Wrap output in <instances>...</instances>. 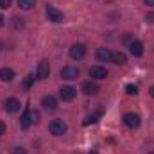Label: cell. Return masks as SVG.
Wrapping results in <instances>:
<instances>
[{"mask_svg":"<svg viewBox=\"0 0 154 154\" xmlns=\"http://www.w3.org/2000/svg\"><path fill=\"white\" fill-rule=\"evenodd\" d=\"M4 108H5V111H9V113H16V111H20V100L14 99V97H11V99H7V100L4 102Z\"/></svg>","mask_w":154,"mask_h":154,"instance_id":"11","label":"cell"},{"mask_svg":"<svg viewBox=\"0 0 154 154\" xmlns=\"http://www.w3.org/2000/svg\"><path fill=\"white\" fill-rule=\"evenodd\" d=\"M13 154H25V149L23 147H14L13 149Z\"/></svg>","mask_w":154,"mask_h":154,"instance_id":"22","label":"cell"},{"mask_svg":"<svg viewBox=\"0 0 154 154\" xmlns=\"http://www.w3.org/2000/svg\"><path fill=\"white\" fill-rule=\"evenodd\" d=\"M151 97H154V86L151 88Z\"/></svg>","mask_w":154,"mask_h":154,"instance_id":"28","label":"cell"},{"mask_svg":"<svg viewBox=\"0 0 154 154\" xmlns=\"http://www.w3.org/2000/svg\"><path fill=\"white\" fill-rule=\"evenodd\" d=\"M125 91H127V95H136L138 93V88L134 84H127L125 86Z\"/></svg>","mask_w":154,"mask_h":154,"instance_id":"19","label":"cell"},{"mask_svg":"<svg viewBox=\"0 0 154 154\" xmlns=\"http://www.w3.org/2000/svg\"><path fill=\"white\" fill-rule=\"evenodd\" d=\"M102 116V109H99V111H95V113H91V115H88L84 118V125H90V124H95V122H99V118Z\"/></svg>","mask_w":154,"mask_h":154,"instance_id":"16","label":"cell"},{"mask_svg":"<svg viewBox=\"0 0 154 154\" xmlns=\"http://www.w3.org/2000/svg\"><path fill=\"white\" fill-rule=\"evenodd\" d=\"M47 16H48V20L54 22V23H61V22L65 20L63 11H59V9L54 7V5H47Z\"/></svg>","mask_w":154,"mask_h":154,"instance_id":"2","label":"cell"},{"mask_svg":"<svg viewBox=\"0 0 154 154\" xmlns=\"http://www.w3.org/2000/svg\"><path fill=\"white\" fill-rule=\"evenodd\" d=\"M147 20H149V22H154V14H151V16H147Z\"/></svg>","mask_w":154,"mask_h":154,"instance_id":"26","label":"cell"},{"mask_svg":"<svg viewBox=\"0 0 154 154\" xmlns=\"http://www.w3.org/2000/svg\"><path fill=\"white\" fill-rule=\"evenodd\" d=\"M124 124L129 129H136L140 125V116L134 115V113H127V115H124Z\"/></svg>","mask_w":154,"mask_h":154,"instance_id":"6","label":"cell"},{"mask_svg":"<svg viewBox=\"0 0 154 154\" xmlns=\"http://www.w3.org/2000/svg\"><path fill=\"white\" fill-rule=\"evenodd\" d=\"M18 5L22 9H32L36 5V0H18Z\"/></svg>","mask_w":154,"mask_h":154,"instance_id":"18","label":"cell"},{"mask_svg":"<svg viewBox=\"0 0 154 154\" xmlns=\"http://www.w3.org/2000/svg\"><path fill=\"white\" fill-rule=\"evenodd\" d=\"M82 91H84L86 95H95V93H99V84H97V82L88 81V82H84V84H82Z\"/></svg>","mask_w":154,"mask_h":154,"instance_id":"13","label":"cell"},{"mask_svg":"<svg viewBox=\"0 0 154 154\" xmlns=\"http://www.w3.org/2000/svg\"><path fill=\"white\" fill-rule=\"evenodd\" d=\"M4 133H5V124L0 120V134H4Z\"/></svg>","mask_w":154,"mask_h":154,"instance_id":"23","label":"cell"},{"mask_svg":"<svg viewBox=\"0 0 154 154\" xmlns=\"http://www.w3.org/2000/svg\"><path fill=\"white\" fill-rule=\"evenodd\" d=\"M111 57H113V52L109 50V48H99L97 50V59L100 61V63H111Z\"/></svg>","mask_w":154,"mask_h":154,"instance_id":"10","label":"cell"},{"mask_svg":"<svg viewBox=\"0 0 154 154\" xmlns=\"http://www.w3.org/2000/svg\"><path fill=\"white\" fill-rule=\"evenodd\" d=\"M129 52H131L134 57H140V56L143 54V45H142V41H138V39L129 41Z\"/></svg>","mask_w":154,"mask_h":154,"instance_id":"7","label":"cell"},{"mask_svg":"<svg viewBox=\"0 0 154 154\" xmlns=\"http://www.w3.org/2000/svg\"><path fill=\"white\" fill-rule=\"evenodd\" d=\"M111 63H115V65H125V63H127V56H125L124 52H113Z\"/></svg>","mask_w":154,"mask_h":154,"instance_id":"15","label":"cell"},{"mask_svg":"<svg viewBox=\"0 0 154 154\" xmlns=\"http://www.w3.org/2000/svg\"><path fill=\"white\" fill-rule=\"evenodd\" d=\"M90 77H93V79H106V77H108V70H106L104 66L95 65V66L90 68Z\"/></svg>","mask_w":154,"mask_h":154,"instance_id":"9","label":"cell"},{"mask_svg":"<svg viewBox=\"0 0 154 154\" xmlns=\"http://www.w3.org/2000/svg\"><path fill=\"white\" fill-rule=\"evenodd\" d=\"M20 124H22V127L23 129H27L31 124H32V120H31V111H29V108L25 109V113L22 115V120H20Z\"/></svg>","mask_w":154,"mask_h":154,"instance_id":"17","label":"cell"},{"mask_svg":"<svg viewBox=\"0 0 154 154\" xmlns=\"http://www.w3.org/2000/svg\"><path fill=\"white\" fill-rule=\"evenodd\" d=\"M61 77L66 79V81H74V79L79 77V70H77L75 66H65L61 70Z\"/></svg>","mask_w":154,"mask_h":154,"instance_id":"8","label":"cell"},{"mask_svg":"<svg viewBox=\"0 0 154 154\" xmlns=\"http://www.w3.org/2000/svg\"><path fill=\"white\" fill-rule=\"evenodd\" d=\"M88 154H99V152L97 151H91V152H88Z\"/></svg>","mask_w":154,"mask_h":154,"instance_id":"29","label":"cell"},{"mask_svg":"<svg viewBox=\"0 0 154 154\" xmlns=\"http://www.w3.org/2000/svg\"><path fill=\"white\" fill-rule=\"evenodd\" d=\"M41 104H43V108H45V109H48V111L57 109V100H56L52 95H45V97H43V100H41Z\"/></svg>","mask_w":154,"mask_h":154,"instance_id":"12","label":"cell"},{"mask_svg":"<svg viewBox=\"0 0 154 154\" xmlns=\"http://www.w3.org/2000/svg\"><path fill=\"white\" fill-rule=\"evenodd\" d=\"M86 56V47L82 43H74L70 47V57L72 59H82Z\"/></svg>","mask_w":154,"mask_h":154,"instance_id":"3","label":"cell"},{"mask_svg":"<svg viewBox=\"0 0 154 154\" xmlns=\"http://www.w3.org/2000/svg\"><path fill=\"white\" fill-rule=\"evenodd\" d=\"M31 120H32L34 124L39 120V113H38V111H31Z\"/></svg>","mask_w":154,"mask_h":154,"instance_id":"21","label":"cell"},{"mask_svg":"<svg viewBox=\"0 0 154 154\" xmlns=\"http://www.w3.org/2000/svg\"><path fill=\"white\" fill-rule=\"evenodd\" d=\"M48 75H50V65H48L47 59H43V61H39V65H38L36 77H38V79H47Z\"/></svg>","mask_w":154,"mask_h":154,"instance_id":"5","label":"cell"},{"mask_svg":"<svg viewBox=\"0 0 154 154\" xmlns=\"http://www.w3.org/2000/svg\"><path fill=\"white\" fill-rule=\"evenodd\" d=\"M143 4H145V5H149V7H152V5H154V0H143Z\"/></svg>","mask_w":154,"mask_h":154,"instance_id":"24","label":"cell"},{"mask_svg":"<svg viewBox=\"0 0 154 154\" xmlns=\"http://www.w3.org/2000/svg\"><path fill=\"white\" fill-rule=\"evenodd\" d=\"M31 82H32V75H29V77H27V79H25V86H29Z\"/></svg>","mask_w":154,"mask_h":154,"instance_id":"25","label":"cell"},{"mask_svg":"<svg viewBox=\"0 0 154 154\" xmlns=\"http://www.w3.org/2000/svg\"><path fill=\"white\" fill-rule=\"evenodd\" d=\"M48 131L54 134V136H61V134H65L66 133V124L63 122V120H52L50 124H48Z\"/></svg>","mask_w":154,"mask_h":154,"instance_id":"1","label":"cell"},{"mask_svg":"<svg viewBox=\"0 0 154 154\" xmlns=\"http://www.w3.org/2000/svg\"><path fill=\"white\" fill-rule=\"evenodd\" d=\"M11 5V0H0V9H7Z\"/></svg>","mask_w":154,"mask_h":154,"instance_id":"20","label":"cell"},{"mask_svg":"<svg viewBox=\"0 0 154 154\" xmlns=\"http://www.w3.org/2000/svg\"><path fill=\"white\" fill-rule=\"evenodd\" d=\"M2 25H4V16L0 14V27H2Z\"/></svg>","mask_w":154,"mask_h":154,"instance_id":"27","label":"cell"},{"mask_svg":"<svg viewBox=\"0 0 154 154\" xmlns=\"http://www.w3.org/2000/svg\"><path fill=\"white\" fill-rule=\"evenodd\" d=\"M14 79V72L11 70V68H0V81H4V82H11Z\"/></svg>","mask_w":154,"mask_h":154,"instance_id":"14","label":"cell"},{"mask_svg":"<svg viewBox=\"0 0 154 154\" xmlns=\"http://www.w3.org/2000/svg\"><path fill=\"white\" fill-rule=\"evenodd\" d=\"M77 95V90L75 88H72V86H63L61 90H59V97L65 100V102H70V100H74Z\"/></svg>","mask_w":154,"mask_h":154,"instance_id":"4","label":"cell"}]
</instances>
